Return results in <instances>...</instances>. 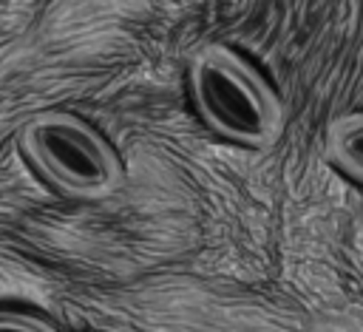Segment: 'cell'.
<instances>
[{"label":"cell","instance_id":"obj_1","mask_svg":"<svg viewBox=\"0 0 363 332\" xmlns=\"http://www.w3.org/2000/svg\"><path fill=\"white\" fill-rule=\"evenodd\" d=\"M199 119L221 139L264 150L284 131V102L267 77L221 43L201 45L187 71Z\"/></svg>","mask_w":363,"mask_h":332},{"label":"cell","instance_id":"obj_2","mask_svg":"<svg viewBox=\"0 0 363 332\" xmlns=\"http://www.w3.org/2000/svg\"><path fill=\"white\" fill-rule=\"evenodd\" d=\"M20 153L62 196L79 201L108 199L122 187L125 170L113 145L71 111H40L17 133Z\"/></svg>","mask_w":363,"mask_h":332},{"label":"cell","instance_id":"obj_3","mask_svg":"<svg viewBox=\"0 0 363 332\" xmlns=\"http://www.w3.org/2000/svg\"><path fill=\"white\" fill-rule=\"evenodd\" d=\"M326 156L343 176L363 184V111H346L329 122Z\"/></svg>","mask_w":363,"mask_h":332},{"label":"cell","instance_id":"obj_4","mask_svg":"<svg viewBox=\"0 0 363 332\" xmlns=\"http://www.w3.org/2000/svg\"><path fill=\"white\" fill-rule=\"evenodd\" d=\"M0 332H60V329L43 315L23 309H0Z\"/></svg>","mask_w":363,"mask_h":332}]
</instances>
